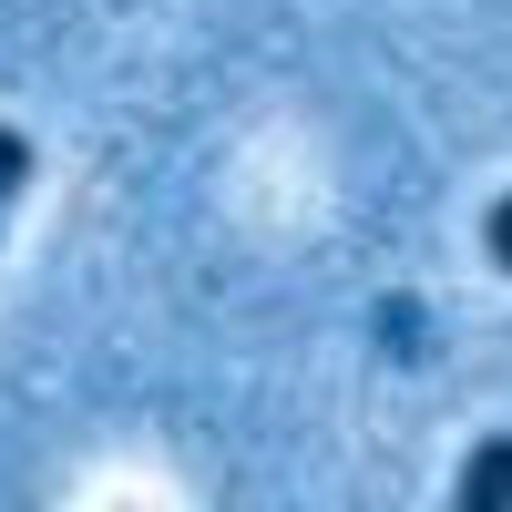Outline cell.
Instances as JSON below:
<instances>
[{
  "label": "cell",
  "instance_id": "cell-1",
  "mask_svg": "<svg viewBox=\"0 0 512 512\" xmlns=\"http://www.w3.org/2000/svg\"><path fill=\"white\" fill-rule=\"evenodd\" d=\"M451 502H461V512H512V431H492L472 461H461Z\"/></svg>",
  "mask_w": 512,
  "mask_h": 512
},
{
  "label": "cell",
  "instance_id": "cell-2",
  "mask_svg": "<svg viewBox=\"0 0 512 512\" xmlns=\"http://www.w3.org/2000/svg\"><path fill=\"white\" fill-rule=\"evenodd\" d=\"M31 175H41V144L21 134V123H0V226H11V205L31 195Z\"/></svg>",
  "mask_w": 512,
  "mask_h": 512
},
{
  "label": "cell",
  "instance_id": "cell-3",
  "mask_svg": "<svg viewBox=\"0 0 512 512\" xmlns=\"http://www.w3.org/2000/svg\"><path fill=\"white\" fill-rule=\"evenodd\" d=\"M482 246H492V267L512 277V195H502V205H492V216H482Z\"/></svg>",
  "mask_w": 512,
  "mask_h": 512
}]
</instances>
